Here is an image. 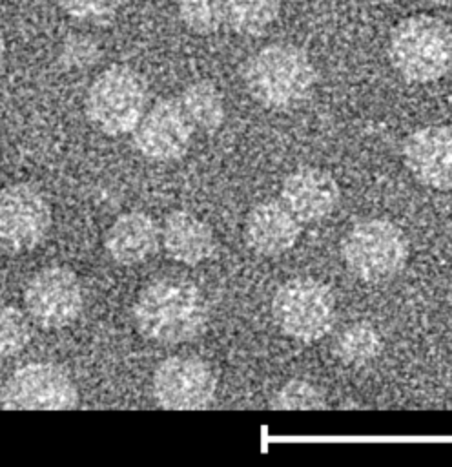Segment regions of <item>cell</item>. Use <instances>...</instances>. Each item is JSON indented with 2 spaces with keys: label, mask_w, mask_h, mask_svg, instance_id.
I'll use <instances>...</instances> for the list:
<instances>
[{
  "label": "cell",
  "mask_w": 452,
  "mask_h": 467,
  "mask_svg": "<svg viewBox=\"0 0 452 467\" xmlns=\"http://www.w3.org/2000/svg\"><path fill=\"white\" fill-rule=\"evenodd\" d=\"M179 102L195 128L204 133H215L226 119V108L221 91L210 80H195L188 84Z\"/></svg>",
  "instance_id": "e0dca14e"
},
{
  "label": "cell",
  "mask_w": 452,
  "mask_h": 467,
  "mask_svg": "<svg viewBox=\"0 0 452 467\" xmlns=\"http://www.w3.org/2000/svg\"><path fill=\"white\" fill-rule=\"evenodd\" d=\"M160 230L151 215L126 212L117 215L104 234L108 255L122 266H135L151 257L159 248Z\"/></svg>",
  "instance_id": "9a60e30c"
},
{
  "label": "cell",
  "mask_w": 452,
  "mask_h": 467,
  "mask_svg": "<svg viewBox=\"0 0 452 467\" xmlns=\"http://www.w3.org/2000/svg\"><path fill=\"white\" fill-rule=\"evenodd\" d=\"M102 57L100 44L84 33H71L62 40L58 49V64L69 71H82L95 66Z\"/></svg>",
  "instance_id": "603a6c76"
},
{
  "label": "cell",
  "mask_w": 452,
  "mask_h": 467,
  "mask_svg": "<svg viewBox=\"0 0 452 467\" xmlns=\"http://www.w3.org/2000/svg\"><path fill=\"white\" fill-rule=\"evenodd\" d=\"M131 317L144 339L157 345H184L206 332L210 308L193 283L159 277L140 290Z\"/></svg>",
  "instance_id": "6da1fadb"
},
{
  "label": "cell",
  "mask_w": 452,
  "mask_h": 467,
  "mask_svg": "<svg viewBox=\"0 0 452 467\" xmlns=\"http://www.w3.org/2000/svg\"><path fill=\"white\" fill-rule=\"evenodd\" d=\"M217 392L213 367L197 356H170L162 359L151 378V396L162 409H206Z\"/></svg>",
  "instance_id": "30bf717a"
},
{
  "label": "cell",
  "mask_w": 452,
  "mask_h": 467,
  "mask_svg": "<svg viewBox=\"0 0 452 467\" xmlns=\"http://www.w3.org/2000/svg\"><path fill=\"white\" fill-rule=\"evenodd\" d=\"M346 268L365 283H385L406 265L410 243L405 232L388 219H363L341 241Z\"/></svg>",
  "instance_id": "5b68a950"
},
{
  "label": "cell",
  "mask_w": 452,
  "mask_h": 467,
  "mask_svg": "<svg viewBox=\"0 0 452 467\" xmlns=\"http://www.w3.org/2000/svg\"><path fill=\"white\" fill-rule=\"evenodd\" d=\"M193 130L195 126L177 99H157L131 131L133 146L146 159L177 161L188 151Z\"/></svg>",
  "instance_id": "8fae6325"
},
{
  "label": "cell",
  "mask_w": 452,
  "mask_h": 467,
  "mask_svg": "<svg viewBox=\"0 0 452 467\" xmlns=\"http://www.w3.org/2000/svg\"><path fill=\"white\" fill-rule=\"evenodd\" d=\"M179 20L197 35L217 33L224 26L222 0H179Z\"/></svg>",
  "instance_id": "ffe728a7"
},
{
  "label": "cell",
  "mask_w": 452,
  "mask_h": 467,
  "mask_svg": "<svg viewBox=\"0 0 452 467\" xmlns=\"http://www.w3.org/2000/svg\"><path fill=\"white\" fill-rule=\"evenodd\" d=\"M78 403V389L69 372L47 361L26 363L0 389V405L4 409L67 410Z\"/></svg>",
  "instance_id": "ba28073f"
},
{
  "label": "cell",
  "mask_w": 452,
  "mask_h": 467,
  "mask_svg": "<svg viewBox=\"0 0 452 467\" xmlns=\"http://www.w3.org/2000/svg\"><path fill=\"white\" fill-rule=\"evenodd\" d=\"M148 84L129 66H109L95 77L86 93V117L102 133H131L146 113Z\"/></svg>",
  "instance_id": "277c9868"
},
{
  "label": "cell",
  "mask_w": 452,
  "mask_h": 467,
  "mask_svg": "<svg viewBox=\"0 0 452 467\" xmlns=\"http://www.w3.org/2000/svg\"><path fill=\"white\" fill-rule=\"evenodd\" d=\"M4 60H5V40H4V35L0 31V71L4 67Z\"/></svg>",
  "instance_id": "d4e9b609"
},
{
  "label": "cell",
  "mask_w": 452,
  "mask_h": 467,
  "mask_svg": "<svg viewBox=\"0 0 452 467\" xmlns=\"http://www.w3.org/2000/svg\"><path fill=\"white\" fill-rule=\"evenodd\" d=\"M124 0H58V5L75 20L97 26L109 24Z\"/></svg>",
  "instance_id": "cb8c5ba5"
},
{
  "label": "cell",
  "mask_w": 452,
  "mask_h": 467,
  "mask_svg": "<svg viewBox=\"0 0 452 467\" xmlns=\"http://www.w3.org/2000/svg\"><path fill=\"white\" fill-rule=\"evenodd\" d=\"M22 299L29 319L38 328L60 330L80 317L84 288L71 268L53 265L29 277Z\"/></svg>",
  "instance_id": "52a82bcc"
},
{
  "label": "cell",
  "mask_w": 452,
  "mask_h": 467,
  "mask_svg": "<svg viewBox=\"0 0 452 467\" xmlns=\"http://www.w3.org/2000/svg\"><path fill=\"white\" fill-rule=\"evenodd\" d=\"M403 162L421 184L452 190V126H425L414 130L403 142Z\"/></svg>",
  "instance_id": "7c38bea8"
},
{
  "label": "cell",
  "mask_w": 452,
  "mask_h": 467,
  "mask_svg": "<svg viewBox=\"0 0 452 467\" xmlns=\"http://www.w3.org/2000/svg\"><path fill=\"white\" fill-rule=\"evenodd\" d=\"M334 354L346 365H365L372 361L383 348L379 332L368 321L346 325L334 339Z\"/></svg>",
  "instance_id": "d6986e66"
},
{
  "label": "cell",
  "mask_w": 452,
  "mask_h": 467,
  "mask_svg": "<svg viewBox=\"0 0 452 467\" xmlns=\"http://www.w3.org/2000/svg\"><path fill=\"white\" fill-rule=\"evenodd\" d=\"M224 26L244 36L262 35L279 16L281 0H222Z\"/></svg>",
  "instance_id": "ac0fdd59"
},
{
  "label": "cell",
  "mask_w": 452,
  "mask_h": 467,
  "mask_svg": "<svg viewBox=\"0 0 452 467\" xmlns=\"http://www.w3.org/2000/svg\"><path fill=\"white\" fill-rule=\"evenodd\" d=\"M419 4H425V5H447L450 4L452 0H417Z\"/></svg>",
  "instance_id": "484cf974"
},
{
  "label": "cell",
  "mask_w": 452,
  "mask_h": 467,
  "mask_svg": "<svg viewBox=\"0 0 452 467\" xmlns=\"http://www.w3.org/2000/svg\"><path fill=\"white\" fill-rule=\"evenodd\" d=\"M53 213L46 197L27 182L0 188V250L26 254L35 250L51 228Z\"/></svg>",
  "instance_id": "9c48e42d"
},
{
  "label": "cell",
  "mask_w": 452,
  "mask_h": 467,
  "mask_svg": "<svg viewBox=\"0 0 452 467\" xmlns=\"http://www.w3.org/2000/svg\"><path fill=\"white\" fill-rule=\"evenodd\" d=\"M31 341V327L22 310L0 305V361L20 354Z\"/></svg>",
  "instance_id": "44dd1931"
},
{
  "label": "cell",
  "mask_w": 452,
  "mask_h": 467,
  "mask_svg": "<svg viewBox=\"0 0 452 467\" xmlns=\"http://www.w3.org/2000/svg\"><path fill=\"white\" fill-rule=\"evenodd\" d=\"M272 317L284 336L313 343L335 323V297L330 286L315 277H292L275 290Z\"/></svg>",
  "instance_id": "8992f818"
},
{
  "label": "cell",
  "mask_w": 452,
  "mask_h": 467,
  "mask_svg": "<svg viewBox=\"0 0 452 467\" xmlns=\"http://www.w3.org/2000/svg\"><path fill=\"white\" fill-rule=\"evenodd\" d=\"M388 58L405 80L436 82L452 67V29L430 15L408 16L390 33Z\"/></svg>",
  "instance_id": "3957f363"
},
{
  "label": "cell",
  "mask_w": 452,
  "mask_h": 467,
  "mask_svg": "<svg viewBox=\"0 0 452 467\" xmlns=\"http://www.w3.org/2000/svg\"><path fill=\"white\" fill-rule=\"evenodd\" d=\"M315 80L317 73L308 53L295 44H268L242 66V82L250 97L273 111H288L304 104Z\"/></svg>",
  "instance_id": "7a4b0ae2"
},
{
  "label": "cell",
  "mask_w": 452,
  "mask_h": 467,
  "mask_svg": "<svg viewBox=\"0 0 452 467\" xmlns=\"http://www.w3.org/2000/svg\"><path fill=\"white\" fill-rule=\"evenodd\" d=\"M270 407L277 410L324 409L326 398L313 383L306 379H290L272 396Z\"/></svg>",
  "instance_id": "7402d4cb"
},
{
  "label": "cell",
  "mask_w": 452,
  "mask_h": 467,
  "mask_svg": "<svg viewBox=\"0 0 452 467\" xmlns=\"http://www.w3.org/2000/svg\"><path fill=\"white\" fill-rule=\"evenodd\" d=\"M301 232L303 223L282 201L275 199L255 204L244 223V241L248 248L264 257H275L293 248Z\"/></svg>",
  "instance_id": "5bb4252c"
},
{
  "label": "cell",
  "mask_w": 452,
  "mask_h": 467,
  "mask_svg": "<svg viewBox=\"0 0 452 467\" xmlns=\"http://www.w3.org/2000/svg\"><path fill=\"white\" fill-rule=\"evenodd\" d=\"M160 239L168 257L186 266L210 259L217 248L213 228L184 210H173L164 217Z\"/></svg>",
  "instance_id": "2e32d148"
},
{
  "label": "cell",
  "mask_w": 452,
  "mask_h": 467,
  "mask_svg": "<svg viewBox=\"0 0 452 467\" xmlns=\"http://www.w3.org/2000/svg\"><path fill=\"white\" fill-rule=\"evenodd\" d=\"M281 201L301 223H317L335 210L339 184L332 173L321 168L303 166L284 177Z\"/></svg>",
  "instance_id": "4fadbf2b"
}]
</instances>
